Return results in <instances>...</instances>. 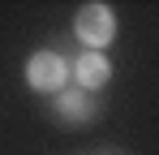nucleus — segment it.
<instances>
[{"instance_id": "1", "label": "nucleus", "mask_w": 159, "mask_h": 155, "mask_svg": "<svg viewBox=\"0 0 159 155\" xmlns=\"http://www.w3.org/2000/svg\"><path fill=\"white\" fill-rule=\"evenodd\" d=\"M73 30H78L82 43H86V52H95V48H103V43H112V35H116V17H112L107 4H82Z\"/></svg>"}, {"instance_id": "2", "label": "nucleus", "mask_w": 159, "mask_h": 155, "mask_svg": "<svg viewBox=\"0 0 159 155\" xmlns=\"http://www.w3.org/2000/svg\"><path fill=\"white\" fill-rule=\"evenodd\" d=\"M65 73H69V65L56 56V52H34L26 65V82L34 91H56V86H65Z\"/></svg>"}, {"instance_id": "3", "label": "nucleus", "mask_w": 159, "mask_h": 155, "mask_svg": "<svg viewBox=\"0 0 159 155\" xmlns=\"http://www.w3.org/2000/svg\"><path fill=\"white\" fill-rule=\"evenodd\" d=\"M90 116H95V99L86 91L73 86V91H60L56 95V121L60 125H86Z\"/></svg>"}, {"instance_id": "4", "label": "nucleus", "mask_w": 159, "mask_h": 155, "mask_svg": "<svg viewBox=\"0 0 159 155\" xmlns=\"http://www.w3.org/2000/svg\"><path fill=\"white\" fill-rule=\"evenodd\" d=\"M73 73H78V91H95V86H103L107 78H112V65H107L103 52H82L78 65H73Z\"/></svg>"}]
</instances>
